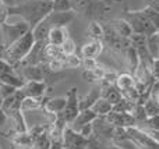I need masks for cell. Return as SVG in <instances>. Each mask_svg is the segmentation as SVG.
Instances as JSON below:
<instances>
[{"label":"cell","mask_w":159,"mask_h":149,"mask_svg":"<svg viewBox=\"0 0 159 149\" xmlns=\"http://www.w3.org/2000/svg\"><path fill=\"white\" fill-rule=\"evenodd\" d=\"M8 17L17 15L27 22L31 31L36 27L41 21H43L52 13V3L42 2V0H25L17 6L7 7Z\"/></svg>","instance_id":"obj_1"},{"label":"cell","mask_w":159,"mask_h":149,"mask_svg":"<svg viewBox=\"0 0 159 149\" xmlns=\"http://www.w3.org/2000/svg\"><path fill=\"white\" fill-rule=\"evenodd\" d=\"M34 45H35V38H34L32 31H30L24 36H21L17 42H14L10 47L2 50L0 57L16 68L17 66H21V63L32 50Z\"/></svg>","instance_id":"obj_2"},{"label":"cell","mask_w":159,"mask_h":149,"mask_svg":"<svg viewBox=\"0 0 159 149\" xmlns=\"http://www.w3.org/2000/svg\"><path fill=\"white\" fill-rule=\"evenodd\" d=\"M129 25L131 27V31L134 35H144V36H148L155 33L154 25L151 24L147 15L143 13V10H129V8H124L123 10V17Z\"/></svg>","instance_id":"obj_3"},{"label":"cell","mask_w":159,"mask_h":149,"mask_svg":"<svg viewBox=\"0 0 159 149\" xmlns=\"http://www.w3.org/2000/svg\"><path fill=\"white\" fill-rule=\"evenodd\" d=\"M30 31H31V28L22 20L18 22H14V24H8L6 21L4 24L0 25V32H2V39H3L2 49L0 50H4L7 47H10L14 42H17L21 36H24Z\"/></svg>","instance_id":"obj_4"},{"label":"cell","mask_w":159,"mask_h":149,"mask_svg":"<svg viewBox=\"0 0 159 149\" xmlns=\"http://www.w3.org/2000/svg\"><path fill=\"white\" fill-rule=\"evenodd\" d=\"M126 130H127V137H129V139L138 149H159V144L152 138L148 131L141 130L137 125L129 127V128H126Z\"/></svg>","instance_id":"obj_5"},{"label":"cell","mask_w":159,"mask_h":149,"mask_svg":"<svg viewBox=\"0 0 159 149\" xmlns=\"http://www.w3.org/2000/svg\"><path fill=\"white\" fill-rule=\"evenodd\" d=\"M78 99H80L78 88L77 86L70 88L69 91H67V95H66V107H64V112H63V116H64V120H66L67 125L71 124L80 113Z\"/></svg>","instance_id":"obj_6"},{"label":"cell","mask_w":159,"mask_h":149,"mask_svg":"<svg viewBox=\"0 0 159 149\" xmlns=\"http://www.w3.org/2000/svg\"><path fill=\"white\" fill-rule=\"evenodd\" d=\"M89 139L84 138L81 134L73 131L67 125L63 133V148L64 149H87Z\"/></svg>","instance_id":"obj_7"},{"label":"cell","mask_w":159,"mask_h":149,"mask_svg":"<svg viewBox=\"0 0 159 149\" xmlns=\"http://www.w3.org/2000/svg\"><path fill=\"white\" fill-rule=\"evenodd\" d=\"M75 15V11H69V13H50L46 18L43 20V24L46 25L49 29L52 28H66L70 22L73 21Z\"/></svg>","instance_id":"obj_8"},{"label":"cell","mask_w":159,"mask_h":149,"mask_svg":"<svg viewBox=\"0 0 159 149\" xmlns=\"http://www.w3.org/2000/svg\"><path fill=\"white\" fill-rule=\"evenodd\" d=\"M105 119H106V121L109 123L110 125H113V127H120V128L134 127L135 123H137L130 113H121V112H115V110L110 112Z\"/></svg>","instance_id":"obj_9"},{"label":"cell","mask_w":159,"mask_h":149,"mask_svg":"<svg viewBox=\"0 0 159 149\" xmlns=\"http://www.w3.org/2000/svg\"><path fill=\"white\" fill-rule=\"evenodd\" d=\"M48 89V84L45 81H25V85L21 88V91L25 94V96L43 99Z\"/></svg>","instance_id":"obj_10"},{"label":"cell","mask_w":159,"mask_h":149,"mask_svg":"<svg viewBox=\"0 0 159 149\" xmlns=\"http://www.w3.org/2000/svg\"><path fill=\"white\" fill-rule=\"evenodd\" d=\"M103 43L102 41H92L82 45L81 47V56L82 60H96L103 52Z\"/></svg>","instance_id":"obj_11"},{"label":"cell","mask_w":159,"mask_h":149,"mask_svg":"<svg viewBox=\"0 0 159 149\" xmlns=\"http://www.w3.org/2000/svg\"><path fill=\"white\" fill-rule=\"evenodd\" d=\"M64 107H66V96H57V98H50L46 99L42 105V110L45 113L50 114L52 119L59 113H63Z\"/></svg>","instance_id":"obj_12"},{"label":"cell","mask_w":159,"mask_h":149,"mask_svg":"<svg viewBox=\"0 0 159 149\" xmlns=\"http://www.w3.org/2000/svg\"><path fill=\"white\" fill-rule=\"evenodd\" d=\"M98 119L96 117V114L93 113L91 109H87V110H80L78 116L74 119V121L71 123V124L69 125L70 128H71L73 131H75V133H78L80 130H81L84 125L89 124V123H93L95 120Z\"/></svg>","instance_id":"obj_13"},{"label":"cell","mask_w":159,"mask_h":149,"mask_svg":"<svg viewBox=\"0 0 159 149\" xmlns=\"http://www.w3.org/2000/svg\"><path fill=\"white\" fill-rule=\"evenodd\" d=\"M107 25L110 27V29L119 35L120 38H124V39H130L133 36V31H131V27L129 25V22L126 21L124 18H116V20H112V21L107 22Z\"/></svg>","instance_id":"obj_14"},{"label":"cell","mask_w":159,"mask_h":149,"mask_svg":"<svg viewBox=\"0 0 159 149\" xmlns=\"http://www.w3.org/2000/svg\"><path fill=\"white\" fill-rule=\"evenodd\" d=\"M101 86L96 85L93 86L92 89H91L89 92H88L87 95H84V96H81L78 99V103H80V110H87V109H91L93 105H95V102L101 98Z\"/></svg>","instance_id":"obj_15"},{"label":"cell","mask_w":159,"mask_h":149,"mask_svg":"<svg viewBox=\"0 0 159 149\" xmlns=\"http://www.w3.org/2000/svg\"><path fill=\"white\" fill-rule=\"evenodd\" d=\"M101 98H103L105 100L110 103L112 106L117 105L123 96H121V92L119 91V88L116 85H107V86H101Z\"/></svg>","instance_id":"obj_16"},{"label":"cell","mask_w":159,"mask_h":149,"mask_svg":"<svg viewBox=\"0 0 159 149\" xmlns=\"http://www.w3.org/2000/svg\"><path fill=\"white\" fill-rule=\"evenodd\" d=\"M67 38H69L67 28H52L48 33V43L55 45V46H61Z\"/></svg>","instance_id":"obj_17"},{"label":"cell","mask_w":159,"mask_h":149,"mask_svg":"<svg viewBox=\"0 0 159 149\" xmlns=\"http://www.w3.org/2000/svg\"><path fill=\"white\" fill-rule=\"evenodd\" d=\"M0 82L2 84H6V85H10L16 89H21L22 86L25 85V80L18 75L16 71L13 72H6V74H2L0 75Z\"/></svg>","instance_id":"obj_18"},{"label":"cell","mask_w":159,"mask_h":149,"mask_svg":"<svg viewBox=\"0 0 159 149\" xmlns=\"http://www.w3.org/2000/svg\"><path fill=\"white\" fill-rule=\"evenodd\" d=\"M105 74H106V70L101 66H96L95 68H92V70H84L82 78H85V81H88V82H91V84H99L103 80Z\"/></svg>","instance_id":"obj_19"},{"label":"cell","mask_w":159,"mask_h":149,"mask_svg":"<svg viewBox=\"0 0 159 149\" xmlns=\"http://www.w3.org/2000/svg\"><path fill=\"white\" fill-rule=\"evenodd\" d=\"M11 142L20 149H31L32 148V138L28 134V131L25 133H13L11 135Z\"/></svg>","instance_id":"obj_20"},{"label":"cell","mask_w":159,"mask_h":149,"mask_svg":"<svg viewBox=\"0 0 159 149\" xmlns=\"http://www.w3.org/2000/svg\"><path fill=\"white\" fill-rule=\"evenodd\" d=\"M123 56H124V59H126L127 66H129V68H130L129 72L131 75H134V72L137 71L138 66H140V59H138V55H137V52H135V49L130 45L129 49L123 53Z\"/></svg>","instance_id":"obj_21"},{"label":"cell","mask_w":159,"mask_h":149,"mask_svg":"<svg viewBox=\"0 0 159 149\" xmlns=\"http://www.w3.org/2000/svg\"><path fill=\"white\" fill-rule=\"evenodd\" d=\"M91 110L96 114V117H106L113 110V106L107 100H105L103 98H99L95 102V105L91 107Z\"/></svg>","instance_id":"obj_22"},{"label":"cell","mask_w":159,"mask_h":149,"mask_svg":"<svg viewBox=\"0 0 159 149\" xmlns=\"http://www.w3.org/2000/svg\"><path fill=\"white\" fill-rule=\"evenodd\" d=\"M115 85L117 86L120 92H121V91H126V89L133 88V86H135L134 75H131L130 72H123V74H119Z\"/></svg>","instance_id":"obj_23"},{"label":"cell","mask_w":159,"mask_h":149,"mask_svg":"<svg viewBox=\"0 0 159 149\" xmlns=\"http://www.w3.org/2000/svg\"><path fill=\"white\" fill-rule=\"evenodd\" d=\"M87 35L89 36L92 41H102V39H103V25L99 21L92 20L87 28Z\"/></svg>","instance_id":"obj_24"},{"label":"cell","mask_w":159,"mask_h":149,"mask_svg":"<svg viewBox=\"0 0 159 149\" xmlns=\"http://www.w3.org/2000/svg\"><path fill=\"white\" fill-rule=\"evenodd\" d=\"M147 47L151 55L152 60H158L159 59V39H158V32L152 33V35L147 36Z\"/></svg>","instance_id":"obj_25"},{"label":"cell","mask_w":159,"mask_h":149,"mask_svg":"<svg viewBox=\"0 0 159 149\" xmlns=\"http://www.w3.org/2000/svg\"><path fill=\"white\" fill-rule=\"evenodd\" d=\"M52 11L53 13H69V11H74V7H73L71 0H53Z\"/></svg>","instance_id":"obj_26"},{"label":"cell","mask_w":159,"mask_h":149,"mask_svg":"<svg viewBox=\"0 0 159 149\" xmlns=\"http://www.w3.org/2000/svg\"><path fill=\"white\" fill-rule=\"evenodd\" d=\"M42 105H43L42 99L25 96V99L22 100V103H21V112L24 113V112H27V110H36V109H42Z\"/></svg>","instance_id":"obj_27"},{"label":"cell","mask_w":159,"mask_h":149,"mask_svg":"<svg viewBox=\"0 0 159 149\" xmlns=\"http://www.w3.org/2000/svg\"><path fill=\"white\" fill-rule=\"evenodd\" d=\"M50 137H49V131L48 133H43L42 135L36 137L32 141V148L31 149H50Z\"/></svg>","instance_id":"obj_28"},{"label":"cell","mask_w":159,"mask_h":149,"mask_svg":"<svg viewBox=\"0 0 159 149\" xmlns=\"http://www.w3.org/2000/svg\"><path fill=\"white\" fill-rule=\"evenodd\" d=\"M144 110H145L147 117H154V116H159V105L157 103V100L154 98H149L145 103H144Z\"/></svg>","instance_id":"obj_29"},{"label":"cell","mask_w":159,"mask_h":149,"mask_svg":"<svg viewBox=\"0 0 159 149\" xmlns=\"http://www.w3.org/2000/svg\"><path fill=\"white\" fill-rule=\"evenodd\" d=\"M143 13L145 14L147 18L151 21L152 25H154L155 31L159 32V11H155V10H152V8H149V7H144Z\"/></svg>","instance_id":"obj_30"},{"label":"cell","mask_w":159,"mask_h":149,"mask_svg":"<svg viewBox=\"0 0 159 149\" xmlns=\"http://www.w3.org/2000/svg\"><path fill=\"white\" fill-rule=\"evenodd\" d=\"M63 66H64V68H77V67L82 66V59L77 57L75 55L66 56L63 60Z\"/></svg>","instance_id":"obj_31"},{"label":"cell","mask_w":159,"mask_h":149,"mask_svg":"<svg viewBox=\"0 0 159 149\" xmlns=\"http://www.w3.org/2000/svg\"><path fill=\"white\" fill-rule=\"evenodd\" d=\"M130 114L134 117L135 121H144V123H145V120L148 119V117H147V114H145V110H144V106L143 105H134Z\"/></svg>","instance_id":"obj_32"},{"label":"cell","mask_w":159,"mask_h":149,"mask_svg":"<svg viewBox=\"0 0 159 149\" xmlns=\"http://www.w3.org/2000/svg\"><path fill=\"white\" fill-rule=\"evenodd\" d=\"M61 52H63L64 56H71V55H75V43L71 38H67L66 41L63 42V45L60 46Z\"/></svg>","instance_id":"obj_33"},{"label":"cell","mask_w":159,"mask_h":149,"mask_svg":"<svg viewBox=\"0 0 159 149\" xmlns=\"http://www.w3.org/2000/svg\"><path fill=\"white\" fill-rule=\"evenodd\" d=\"M133 106H134V103L129 102L127 99H124V98H123V99H121L117 105L113 106V110H115V112H121V113H131Z\"/></svg>","instance_id":"obj_34"},{"label":"cell","mask_w":159,"mask_h":149,"mask_svg":"<svg viewBox=\"0 0 159 149\" xmlns=\"http://www.w3.org/2000/svg\"><path fill=\"white\" fill-rule=\"evenodd\" d=\"M78 134H81V135L87 139H93V124L89 123V124L84 125V127L78 131Z\"/></svg>","instance_id":"obj_35"},{"label":"cell","mask_w":159,"mask_h":149,"mask_svg":"<svg viewBox=\"0 0 159 149\" xmlns=\"http://www.w3.org/2000/svg\"><path fill=\"white\" fill-rule=\"evenodd\" d=\"M145 124L148 125L149 131H158L159 130V116L148 117V119L145 120Z\"/></svg>","instance_id":"obj_36"},{"label":"cell","mask_w":159,"mask_h":149,"mask_svg":"<svg viewBox=\"0 0 159 149\" xmlns=\"http://www.w3.org/2000/svg\"><path fill=\"white\" fill-rule=\"evenodd\" d=\"M17 89L16 88H13V86H10V85H6V84H2L0 82V94H2V96L4 98H8V96H11V95L16 92Z\"/></svg>","instance_id":"obj_37"},{"label":"cell","mask_w":159,"mask_h":149,"mask_svg":"<svg viewBox=\"0 0 159 149\" xmlns=\"http://www.w3.org/2000/svg\"><path fill=\"white\" fill-rule=\"evenodd\" d=\"M8 18V11H7V6L3 3V0H0V25L4 24Z\"/></svg>","instance_id":"obj_38"},{"label":"cell","mask_w":159,"mask_h":149,"mask_svg":"<svg viewBox=\"0 0 159 149\" xmlns=\"http://www.w3.org/2000/svg\"><path fill=\"white\" fill-rule=\"evenodd\" d=\"M13 71H16V68H14L13 66H10L7 61H4L2 57H0V75L6 74V72H13Z\"/></svg>","instance_id":"obj_39"},{"label":"cell","mask_w":159,"mask_h":149,"mask_svg":"<svg viewBox=\"0 0 159 149\" xmlns=\"http://www.w3.org/2000/svg\"><path fill=\"white\" fill-rule=\"evenodd\" d=\"M107 147H109V145L102 144V142H99L98 139H89L87 149H107Z\"/></svg>","instance_id":"obj_40"},{"label":"cell","mask_w":159,"mask_h":149,"mask_svg":"<svg viewBox=\"0 0 159 149\" xmlns=\"http://www.w3.org/2000/svg\"><path fill=\"white\" fill-rule=\"evenodd\" d=\"M145 7H149L155 11H159V0H145Z\"/></svg>","instance_id":"obj_41"},{"label":"cell","mask_w":159,"mask_h":149,"mask_svg":"<svg viewBox=\"0 0 159 149\" xmlns=\"http://www.w3.org/2000/svg\"><path fill=\"white\" fill-rule=\"evenodd\" d=\"M7 114H6V112L3 110V109H0V128H3L4 127V124H6V121H7Z\"/></svg>","instance_id":"obj_42"},{"label":"cell","mask_w":159,"mask_h":149,"mask_svg":"<svg viewBox=\"0 0 159 149\" xmlns=\"http://www.w3.org/2000/svg\"><path fill=\"white\" fill-rule=\"evenodd\" d=\"M148 133L151 134V137H152V138H154L155 141H157L158 144H159V130H158V131H148Z\"/></svg>","instance_id":"obj_43"},{"label":"cell","mask_w":159,"mask_h":149,"mask_svg":"<svg viewBox=\"0 0 159 149\" xmlns=\"http://www.w3.org/2000/svg\"><path fill=\"white\" fill-rule=\"evenodd\" d=\"M98 2H101V3H105V4H106V6H109V7H110V6H112L113 3L116 2V0H98Z\"/></svg>","instance_id":"obj_44"},{"label":"cell","mask_w":159,"mask_h":149,"mask_svg":"<svg viewBox=\"0 0 159 149\" xmlns=\"http://www.w3.org/2000/svg\"><path fill=\"white\" fill-rule=\"evenodd\" d=\"M152 98H154V99L157 100V103L159 105V91L157 92V94H154V95H152Z\"/></svg>","instance_id":"obj_45"},{"label":"cell","mask_w":159,"mask_h":149,"mask_svg":"<svg viewBox=\"0 0 159 149\" xmlns=\"http://www.w3.org/2000/svg\"><path fill=\"white\" fill-rule=\"evenodd\" d=\"M107 149H121V148L117 147V145H109V147H107Z\"/></svg>","instance_id":"obj_46"},{"label":"cell","mask_w":159,"mask_h":149,"mask_svg":"<svg viewBox=\"0 0 159 149\" xmlns=\"http://www.w3.org/2000/svg\"><path fill=\"white\" fill-rule=\"evenodd\" d=\"M3 102H4V98H3L2 94H0V109H2V106H3Z\"/></svg>","instance_id":"obj_47"},{"label":"cell","mask_w":159,"mask_h":149,"mask_svg":"<svg viewBox=\"0 0 159 149\" xmlns=\"http://www.w3.org/2000/svg\"><path fill=\"white\" fill-rule=\"evenodd\" d=\"M42 2H49V3H52L53 0H42Z\"/></svg>","instance_id":"obj_48"},{"label":"cell","mask_w":159,"mask_h":149,"mask_svg":"<svg viewBox=\"0 0 159 149\" xmlns=\"http://www.w3.org/2000/svg\"><path fill=\"white\" fill-rule=\"evenodd\" d=\"M61 149H64V148H61Z\"/></svg>","instance_id":"obj_49"}]
</instances>
